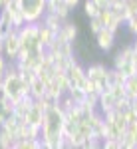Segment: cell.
Wrapping results in <instances>:
<instances>
[{"label": "cell", "mask_w": 137, "mask_h": 149, "mask_svg": "<svg viewBox=\"0 0 137 149\" xmlns=\"http://www.w3.org/2000/svg\"><path fill=\"white\" fill-rule=\"evenodd\" d=\"M2 86H4V90L8 92V95H10L12 100H16V102H20L22 97L30 95V84L22 78V74L16 68V64H12V66L6 68Z\"/></svg>", "instance_id": "cell-2"}, {"label": "cell", "mask_w": 137, "mask_h": 149, "mask_svg": "<svg viewBox=\"0 0 137 149\" xmlns=\"http://www.w3.org/2000/svg\"><path fill=\"white\" fill-rule=\"evenodd\" d=\"M56 34H58V32L50 30L48 26H44V24H40V42H42V46H44L46 50L52 46V42L56 40Z\"/></svg>", "instance_id": "cell-16"}, {"label": "cell", "mask_w": 137, "mask_h": 149, "mask_svg": "<svg viewBox=\"0 0 137 149\" xmlns=\"http://www.w3.org/2000/svg\"><path fill=\"white\" fill-rule=\"evenodd\" d=\"M46 109H48V107L44 105V102H42V100H34L32 107H30V111H28V115H26V121H28V123H32V125L42 127Z\"/></svg>", "instance_id": "cell-7"}, {"label": "cell", "mask_w": 137, "mask_h": 149, "mask_svg": "<svg viewBox=\"0 0 137 149\" xmlns=\"http://www.w3.org/2000/svg\"><path fill=\"white\" fill-rule=\"evenodd\" d=\"M2 50H4V44H2V40H0V54H2Z\"/></svg>", "instance_id": "cell-34"}, {"label": "cell", "mask_w": 137, "mask_h": 149, "mask_svg": "<svg viewBox=\"0 0 137 149\" xmlns=\"http://www.w3.org/2000/svg\"><path fill=\"white\" fill-rule=\"evenodd\" d=\"M68 95H70V97H72L76 103H81L83 100H86V90H81V88H78V86H74V88L68 92Z\"/></svg>", "instance_id": "cell-22"}, {"label": "cell", "mask_w": 137, "mask_h": 149, "mask_svg": "<svg viewBox=\"0 0 137 149\" xmlns=\"http://www.w3.org/2000/svg\"><path fill=\"white\" fill-rule=\"evenodd\" d=\"M83 10H86V14H88L90 18H95V16L99 14V10H102V8H99V6H97L93 0H86V4H83Z\"/></svg>", "instance_id": "cell-23"}, {"label": "cell", "mask_w": 137, "mask_h": 149, "mask_svg": "<svg viewBox=\"0 0 137 149\" xmlns=\"http://www.w3.org/2000/svg\"><path fill=\"white\" fill-rule=\"evenodd\" d=\"M121 149H135L137 145H135V137H133V133L131 131H125L123 135H121Z\"/></svg>", "instance_id": "cell-21"}, {"label": "cell", "mask_w": 137, "mask_h": 149, "mask_svg": "<svg viewBox=\"0 0 137 149\" xmlns=\"http://www.w3.org/2000/svg\"><path fill=\"white\" fill-rule=\"evenodd\" d=\"M102 28H103V24L99 22V18H97V16H95V18H90V30L93 32V34H97Z\"/></svg>", "instance_id": "cell-25"}, {"label": "cell", "mask_w": 137, "mask_h": 149, "mask_svg": "<svg viewBox=\"0 0 137 149\" xmlns=\"http://www.w3.org/2000/svg\"><path fill=\"white\" fill-rule=\"evenodd\" d=\"M6 68H8V64H6V58H4V54H0V84H2V80H4Z\"/></svg>", "instance_id": "cell-27"}, {"label": "cell", "mask_w": 137, "mask_h": 149, "mask_svg": "<svg viewBox=\"0 0 137 149\" xmlns=\"http://www.w3.org/2000/svg\"><path fill=\"white\" fill-rule=\"evenodd\" d=\"M99 8H109V0H93Z\"/></svg>", "instance_id": "cell-30"}, {"label": "cell", "mask_w": 137, "mask_h": 149, "mask_svg": "<svg viewBox=\"0 0 137 149\" xmlns=\"http://www.w3.org/2000/svg\"><path fill=\"white\" fill-rule=\"evenodd\" d=\"M64 119L66 111L62 105H52L44 113V123H42V141L46 149H60L64 147Z\"/></svg>", "instance_id": "cell-1"}, {"label": "cell", "mask_w": 137, "mask_h": 149, "mask_svg": "<svg viewBox=\"0 0 137 149\" xmlns=\"http://www.w3.org/2000/svg\"><path fill=\"white\" fill-rule=\"evenodd\" d=\"M6 97H8V92H6V90H4V86H2V84H0V103L4 102V100H6Z\"/></svg>", "instance_id": "cell-31"}, {"label": "cell", "mask_w": 137, "mask_h": 149, "mask_svg": "<svg viewBox=\"0 0 137 149\" xmlns=\"http://www.w3.org/2000/svg\"><path fill=\"white\" fill-rule=\"evenodd\" d=\"M76 36H78V28H76V24L64 20L62 28H60V32H58V38H60V40H64V42H72V44H74Z\"/></svg>", "instance_id": "cell-12"}, {"label": "cell", "mask_w": 137, "mask_h": 149, "mask_svg": "<svg viewBox=\"0 0 137 149\" xmlns=\"http://www.w3.org/2000/svg\"><path fill=\"white\" fill-rule=\"evenodd\" d=\"M0 40H2V38H0Z\"/></svg>", "instance_id": "cell-35"}, {"label": "cell", "mask_w": 137, "mask_h": 149, "mask_svg": "<svg viewBox=\"0 0 137 149\" xmlns=\"http://www.w3.org/2000/svg\"><path fill=\"white\" fill-rule=\"evenodd\" d=\"M18 36H20V46L32 56H42L46 48L40 42V22H26L24 26L18 28Z\"/></svg>", "instance_id": "cell-3"}, {"label": "cell", "mask_w": 137, "mask_h": 149, "mask_svg": "<svg viewBox=\"0 0 137 149\" xmlns=\"http://www.w3.org/2000/svg\"><path fill=\"white\" fill-rule=\"evenodd\" d=\"M123 113H125L127 123H135V121H137V111H135V109H131V107H129V109L123 111Z\"/></svg>", "instance_id": "cell-28"}, {"label": "cell", "mask_w": 137, "mask_h": 149, "mask_svg": "<svg viewBox=\"0 0 137 149\" xmlns=\"http://www.w3.org/2000/svg\"><path fill=\"white\" fill-rule=\"evenodd\" d=\"M46 93V84L40 78H36L32 84H30V95L34 97V100H40V97H44Z\"/></svg>", "instance_id": "cell-17"}, {"label": "cell", "mask_w": 137, "mask_h": 149, "mask_svg": "<svg viewBox=\"0 0 137 149\" xmlns=\"http://www.w3.org/2000/svg\"><path fill=\"white\" fill-rule=\"evenodd\" d=\"M133 62H135V66H137V40H135V44H133Z\"/></svg>", "instance_id": "cell-32"}, {"label": "cell", "mask_w": 137, "mask_h": 149, "mask_svg": "<svg viewBox=\"0 0 137 149\" xmlns=\"http://www.w3.org/2000/svg\"><path fill=\"white\" fill-rule=\"evenodd\" d=\"M0 147H2V149L14 147V137H12L10 131H6L4 127H0Z\"/></svg>", "instance_id": "cell-20"}, {"label": "cell", "mask_w": 137, "mask_h": 149, "mask_svg": "<svg viewBox=\"0 0 137 149\" xmlns=\"http://www.w3.org/2000/svg\"><path fill=\"white\" fill-rule=\"evenodd\" d=\"M125 24H127V28H129V32L137 36V14H133V16H131Z\"/></svg>", "instance_id": "cell-26"}, {"label": "cell", "mask_w": 137, "mask_h": 149, "mask_svg": "<svg viewBox=\"0 0 137 149\" xmlns=\"http://www.w3.org/2000/svg\"><path fill=\"white\" fill-rule=\"evenodd\" d=\"M95 38H97V46L102 48V50H109L115 42V32H111L109 28H102L95 34Z\"/></svg>", "instance_id": "cell-11"}, {"label": "cell", "mask_w": 137, "mask_h": 149, "mask_svg": "<svg viewBox=\"0 0 137 149\" xmlns=\"http://www.w3.org/2000/svg\"><path fill=\"white\" fill-rule=\"evenodd\" d=\"M70 10H72V6L66 0H46V12H54L64 20H68Z\"/></svg>", "instance_id": "cell-9"}, {"label": "cell", "mask_w": 137, "mask_h": 149, "mask_svg": "<svg viewBox=\"0 0 137 149\" xmlns=\"http://www.w3.org/2000/svg\"><path fill=\"white\" fill-rule=\"evenodd\" d=\"M32 103H34V97H32V95L22 97L20 102H16V105H14V115H16L20 121H26V115H28V111H30Z\"/></svg>", "instance_id": "cell-10"}, {"label": "cell", "mask_w": 137, "mask_h": 149, "mask_svg": "<svg viewBox=\"0 0 137 149\" xmlns=\"http://www.w3.org/2000/svg\"><path fill=\"white\" fill-rule=\"evenodd\" d=\"M26 22H40L46 12V0H20Z\"/></svg>", "instance_id": "cell-4"}, {"label": "cell", "mask_w": 137, "mask_h": 149, "mask_svg": "<svg viewBox=\"0 0 137 149\" xmlns=\"http://www.w3.org/2000/svg\"><path fill=\"white\" fill-rule=\"evenodd\" d=\"M115 100L113 93L109 92V90H105V92L99 93V102H97V107H99V111L102 113H107V111H111V109H115Z\"/></svg>", "instance_id": "cell-13"}, {"label": "cell", "mask_w": 137, "mask_h": 149, "mask_svg": "<svg viewBox=\"0 0 137 149\" xmlns=\"http://www.w3.org/2000/svg\"><path fill=\"white\" fill-rule=\"evenodd\" d=\"M125 95L129 100H135L137 97V74L135 76H129L125 80Z\"/></svg>", "instance_id": "cell-19"}, {"label": "cell", "mask_w": 137, "mask_h": 149, "mask_svg": "<svg viewBox=\"0 0 137 149\" xmlns=\"http://www.w3.org/2000/svg\"><path fill=\"white\" fill-rule=\"evenodd\" d=\"M127 131L133 133V137H135V145H137V121H135V123H129V125H127Z\"/></svg>", "instance_id": "cell-29"}, {"label": "cell", "mask_w": 137, "mask_h": 149, "mask_svg": "<svg viewBox=\"0 0 137 149\" xmlns=\"http://www.w3.org/2000/svg\"><path fill=\"white\" fill-rule=\"evenodd\" d=\"M103 147H107V149H121V141H119V139L107 137V139H103Z\"/></svg>", "instance_id": "cell-24"}, {"label": "cell", "mask_w": 137, "mask_h": 149, "mask_svg": "<svg viewBox=\"0 0 137 149\" xmlns=\"http://www.w3.org/2000/svg\"><path fill=\"white\" fill-rule=\"evenodd\" d=\"M66 74H68L70 81H72V88H74V86H78V88H81V90H83L88 76H86V70L81 68V66L78 64V62H76V60H74V62L70 64L68 68H66Z\"/></svg>", "instance_id": "cell-6"}, {"label": "cell", "mask_w": 137, "mask_h": 149, "mask_svg": "<svg viewBox=\"0 0 137 149\" xmlns=\"http://www.w3.org/2000/svg\"><path fill=\"white\" fill-rule=\"evenodd\" d=\"M14 30V20L8 12L0 10V38H6Z\"/></svg>", "instance_id": "cell-14"}, {"label": "cell", "mask_w": 137, "mask_h": 149, "mask_svg": "<svg viewBox=\"0 0 137 149\" xmlns=\"http://www.w3.org/2000/svg\"><path fill=\"white\" fill-rule=\"evenodd\" d=\"M107 72H109V70L105 68V66H102V64H93V66H90V68L86 70V76H88L90 80H93V81H99V84H102L105 90H109Z\"/></svg>", "instance_id": "cell-8"}, {"label": "cell", "mask_w": 137, "mask_h": 149, "mask_svg": "<svg viewBox=\"0 0 137 149\" xmlns=\"http://www.w3.org/2000/svg\"><path fill=\"white\" fill-rule=\"evenodd\" d=\"M4 4H6V0H0V10L4 8Z\"/></svg>", "instance_id": "cell-33"}, {"label": "cell", "mask_w": 137, "mask_h": 149, "mask_svg": "<svg viewBox=\"0 0 137 149\" xmlns=\"http://www.w3.org/2000/svg\"><path fill=\"white\" fill-rule=\"evenodd\" d=\"M125 80H127V76L121 72V70H109L107 72V81H109V86H113V84H121V86H125Z\"/></svg>", "instance_id": "cell-18"}, {"label": "cell", "mask_w": 137, "mask_h": 149, "mask_svg": "<svg viewBox=\"0 0 137 149\" xmlns=\"http://www.w3.org/2000/svg\"><path fill=\"white\" fill-rule=\"evenodd\" d=\"M42 24L48 26L50 30H54V32H60V28H62V24H64V18H60L58 14H54V12H46Z\"/></svg>", "instance_id": "cell-15"}, {"label": "cell", "mask_w": 137, "mask_h": 149, "mask_svg": "<svg viewBox=\"0 0 137 149\" xmlns=\"http://www.w3.org/2000/svg\"><path fill=\"white\" fill-rule=\"evenodd\" d=\"M2 44H4V50H2V54L4 58H10L12 62L16 60L18 56V52H20V36H18V28H14L10 34L6 36V38H2Z\"/></svg>", "instance_id": "cell-5"}]
</instances>
